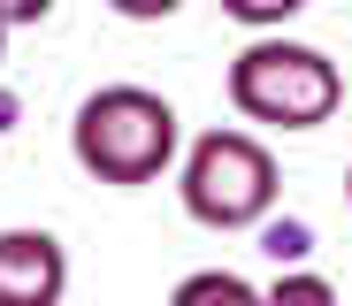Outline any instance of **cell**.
Masks as SVG:
<instances>
[{"mask_svg":"<svg viewBox=\"0 0 352 306\" xmlns=\"http://www.w3.org/2000/svg\"><path fill=\"white\" fill-rule=\"evenodd\" d=\"M69 153H77V168L92 184L138 192V184H161L176 168V153H184V115L153 85H100L69 115Z\"/></svg>","mask_w":352,"mask_h":306,"instance_id":"cell-1","label":"cell"},{"mask_svg":"<svg viewBox=\"0 0 352 306\" xmlns=\"http://www.w3.org/2000/svg\"><path fill=\"white\" fill-rule=\"evenodd\" d=\"M222 92H230V107L245 122H261V131H322L344 107L337 61L322 46H307V39H283V31H253L238 46V61H230Z\"/></svg>","mask_w":352,"mask_h":306,"instance_id":"cell-2","label":"cell"},{"mask_svg":"<svg viewBox=\"0 0 352 306\" xmlns=\"http://www.w3.org/2000/svg\"><path fill=\"white\" fill-rule=\"evenodd\" d=\"M276 153L253 138V131H199L184 146V161H176V199H184V215L199 230H253L276 215Z\"/></svg>","mask_w":352,"mask_h":306,"instance_id":"cell-3","label":"cell"},{"mask_svg":"<svg viewBox=\"0 0 352 306\" xmlns=\"http://www.w3.org/2000/svg\"><path fill=\"white\" fill-rule=\"evenodd\" d=\"M69 253L54 230H0V306H62Z\"/></svg>","mask_w":352,"mask_h":306,"instance_id":"cell-4","label":"cell"},{"mask_svg":"<svg viewBox=\"0 0 352 306\" xmlns=\"http://www.w3.org/2000/svg\"><path fill=\"white\" fill-rule=\"evenodd\" d=\"M199 298H261V283L230 276V268H199V276L176 283V306H199Z\"/></svg>","mask_w":352,"mask_h":306,"instance_id":"cell-5","label":"cell"},{"mask_svg":"<svg viewBox=\"0 0 352 306\" xmlns=\"http://www.w3.org/2000/svg\"><path fill=\"white\" fill-rule=\"evenodd\" d=\"M214 8H222L230 23H245V31H283L307 0H214Z\"/></svg>","mask_w":352,"mask_h":306,"instance_id":"cell-6","label":"cell"},{"mask_svg":"<svg viewBox=\"0 0 352 306\" xmlns=\"http://www.w3.org/2000/svg\"><path fill=\"white\" fill-rule=\"evenodd\" d=\"M261 298H314V306H329L337 283H329V276H299V268H283V261H276V276L261 283Z\"/></svg>","mask_w":352,"mask_h":306,"instance_id":"cell-7","label":"cell"},{"mask_svg":"<svg viewBox=\"0 0 352 306\" xmlns=\"http://www.w3.org/2000/svg\"><path fill=\"white\" fill-rule=\"evenodd\" d=\"M107 8L123 16V23H168L176 8H184V0H107Z\"/></svg>","mask_w":352,"mask_h":306,"instance_id":"cell-8","label":"cell"},{"mask_svg":"<svg viewBox=\"0 0 352 306\" xmlns=\"http://www.w3.org/2000/svg\"><path fill=\"white\" fill-rule=\"evenodd\" d=\"M268 253L276 261H299L307 253V222H268Z\"/></svg>","mask_w":352,"mask_h":306,"instance_id":"cell-9","label":"cell"},{"mask_svg":"<svg viewBox=\"0 0 352 306\" xmlns=\"http://www.w3.org/2000/svg\"><path fill=\"white\" fill-rule=\"evenodd\" d=\"M0 8H8V23H16V31H31V23H46L54 8H62V0H0Z\"/></svg>","mask_w":352,"mask_h":306,"instance_id":"cell-10","label":"cell"},{"mask_svg":"<svg viewBox=\"0 0 352 306\" xmlns=\"http://www.w3.org/2000/svg\"><path fill=\"white\" fill-rule=\"evenodd\" d=\"M8 39H16V23H8V8H0V61H8Z\"/></svg>","mask_w":352,"mask_h":306,"instance_id":"cell-11","label":"cell"},{"mask_svg":"<svg viewBox=\"0 0 352 306\" xmlns=\"http://www.w3.org/2000/svg\"><path fill=\"white\" fill-rule=\"evenodd\" d=\"M344 207H352V168H344Z\"/></svg>","mask_w":352,"mask_h":306,"instance_id":"cell-12","label":"cell"}]
</instances>
